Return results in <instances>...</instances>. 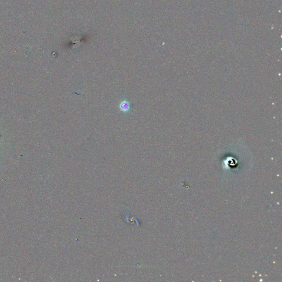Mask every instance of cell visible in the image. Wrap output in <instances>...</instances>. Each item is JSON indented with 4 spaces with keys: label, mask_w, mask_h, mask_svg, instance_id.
<instances>
[{
    "label": "cell",
    "mask_w": 282,
    "mask_h": 282,
    "mask_svg": "<svg viewBox=\"0 0 282 282\" xmlns=\"http://www.w3.org/2000/svg\"><path fill=\"white\" fill-rule=\"evenodd\" d=\"M120 109L123 112H127L129 111L130 109V104L129 102L127 100H123L121 102L119 105Z\"/></svg>",
    "instance_id": "cell-1"
}]
</instances>
